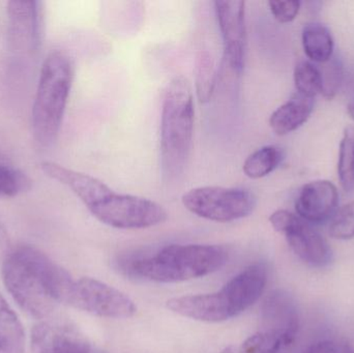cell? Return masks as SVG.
Wrapping results in <instances>:
<instances>
[{
    "mask_svg": "<svg viewBox=\"0 0 354 353\" xmlns=\"http://www.w3.org/2000/svg\"><path fill=\"white\" fill-rule=\"evenodd\" d=\"M303 353H354V350L340 340H324L310 346Z\"/></svg>",
    "mask_w": 354,
    "mask_h": 353,
    "instance_id": "27",
    "label": "cell"
},
{
    "mask_svg": "<svg viewBox=\"0 0 354 353\" xmlns=\"http://www.w3.org/2000/svg\"><path fill=\"white\" fill-rule=\"evenodd\" d=\"M301 39L304 51L312 61L326 64L332 59L334 53V39L332 33L324 25L319 23H310L306 25Z\"/></svg>",
    "mask_w": 354,
    "mask_h": 353,
    "instance_id": "17",
    "label": "cell"
},
{
    "mask_svg": "<svg viewBox=\"0 0 354 353\" xmlns=\"http://www.w3.org/2000/svg\"><path fill=\"white\" fill-rule=\"evenodd\" d=\"M330 234L336 240H347L354 238V201L343 205L334 213Z\"/></svg>",
    "mask_w": 354,
    "mask_h": 353,
    "instance_id": "24",
    "label": "cell"
},
{
    "mask_svg": "<svg viewBox=\"0 0 354 353\" xmlns=\"http://www.w3.org/2000/svg\"><path fill=\"white\" fill-rule=\"evenodd\" d=\"M88 211L102 223L118 229H145L168 219L167 211L159 203L113 190Z\"/></svg>",
    "mask_w": 354,
    "mask_h": 353,
    "instance_id": "7",
    "label": "cell"
},
{
    "mask_svg": "<svg viewBox=\"0 0 354 353\" xmlns=\"http://www.w3.org/2000/svg\"><path fill=\"white\" fill-rule=\"evenodd\" d=\"M74 74V64L64 52H52L44 61L32 107L33 136L41 146L57 139Z\"/></svg>",
    "mask_w": 354,
    "mask_h": 353,
    "instance_id": "5",
    "label": "cell"
},
{
    "mask_svg": "<svg viewBox=\"0 0 354 353\" xmlns=\"http://www.w3.org/2000/svg\"><path fill=\"white\" fill-rule=\"evenodd\" d=\"M196 93L200 103L212 99L216 84V70L214 59L208 51H201L197 55L195 68Z\"/></svg>",
    "mask_w": 354,
    "mask_h": 353,
    "instance_id": "19",
    "label": "cell"
},
{
    "mask_svg": "<svg viewBox=\"0 0 354 353\" xmlns=\"http://www.w3.org/2000/svg\"><path fill=\"white\" fill-rule=\"evenodd\" d=\"M284 159L282 149L276 145H266L254 151L245 160L243 171L252 180L266 178L279 167Z\"/></svg>",
    "mask_w": 354,
    "mask_h": 353,
    "instance_id": "18",
    "label": "cell"
},
{
    "mask_svg": "<svg viewBox=\"0 0 354 353\" xmlns=\"http://www.w3.org/2000/svg\"><path fill=\"white\" fill-rule=\"evenodd\" d=\"M347 109H348L349 115H351V117L354 120V99L349 103Z\"/></svg>",
    "mask_w": 354,
    "mask_h": 353,
    "instance_id": "28",
    "label": "cell"
},
{
    "mask_svg": "<svg viewBox=\"0 0 354 353\" xmlns=\"http://www.w3.org/2000/svg\"><path fill=\"white\" fill-rule=\"evenodd\" d=\"M270 12L278 22L290 23L297 18L301 10V1H268Z\"/></svg>",
    "mask_w": 354,
    "mask_h": 353,
    "instance_id": "26",
    "label": "cell"
},
{
    "mask_svg": "<svg viewBox=\"0 0 354 353\" xmlns=\"http://www.w3.org/2000/svg\"><path fill=\"white\" fill-rule=\"evenodd\" d=\"M39 2L12 0L8 2V41L16 52L37 49L41 37Z\"/></svg>",
    "mask_w": 354,
    "mask_h": 353,
    "instance_id": "11",
    "label": "cell"
},
{
    "mask_svg": "<svg viewBox=\"0 0 354 353\" xmlns=\"http://www.w3.org/2000/svg\"><path fill=\"white\" fill-rule=\"evenodd\" d=\"M236 347L239 353H282L288 346L277 336L260 331Z\"/></svg>",
    "mask_w": 354,
    "mask_h": 353,
    "instance_id": "23",
    "label": "cell"
},
{
    "mask_svg": "<svg viewBox=\"0 0 354 353\" xmlns=\"http://www.w3.org/2000/svg\"><path fill=\"white\" fill-rule=\"evenodd\" d=\"M322 95L326 99H333L340 89L343 79L342 64L337 59H330L322 70Z\"/></svg>",
    "mask_w": 354,
    "mask_h": 353,
    "instance_id": "25",
    "label": "cell"
},
{
    "mask_svg": "<svg viewBox=\"0 0 354 353\" xmlns=\"http://www.w3.org/2000/svg\"><path fill=\"white\" fill-rule=\"evenodd\" d=\"M293 77L299 95L313 99L322 93V70L311 62L301 61L297 64Z\"/></svg>",
    "mask_w": 354,
    "mask_h": 353,
    "instance_id": "21",
    "label": "cell"
},
{
    "mask_svg": "<svg viewBox=\"0 0 354 353\" xmlns=\"http://www.w3.org/2000/svg\"><path fill=\"white\" fill-rule=\"evenodd\" d=\"M25 334L16 313L0 294V353H24Z\"/></svg>",
    "mask_w": 354,
    "mask_h": 353,
    "instance_id": "16",
    "label": "cell"
},
{
    "mask_svg": "<svg viewBox=\"0 0 354 353\" xmlns=\"http://www.w3.org/2000/svg\"><path fill=\"white\" fill-rule=\"evenodd\" d=\"M3 242V232H2L1 227H0V245Z\"/></svg>",
    "mask_w": 354,
    "mask_h": 353,
    "instance_id": "30",
    "label": "cell"
},
{
    "mask_svg": "<svg viewBox=\"0 0 354 353\" xmlns=\"http://www.w3.org/2000/svg\"><path fill=\"white\" fill-rule=\"evenodd\" d=\"M195 107L193 88L185 77L177 76L164 95L161 116V168L168 182L185 171L193 142Z\"/></svg>",
    "mask_w": 354,
    "mask_h": 353,
    "instance_id": "4",
    "label": "cell"
},
{
    "mask_svg": "<svg viewBox=\"0 0 354 353\" xmlns=\"http://www.w3.org/2000/svg\"><path fill=\"white\" fill-rule=\"evenodd\" d=\"M181 200L189 213L218 223L249 217L257 204V198L249 190L218 186L192 189L183 194Z\"/></svg>",
    "mask_w": 354,
    "mask_h": 353,
    "instance_id": "6",
    "label": "cell"
},
{
    "mask_svg": "<svg viewBox=\"0 0 354 353\" xmlns=\"http://www.w3.org/2000/svg\"><path fill=\"white\" fill-rule=\"evenodd\" d=\"M214 12L224 44V59L231 70L241 74L245 68L247 52L245 2L241 0H216Z\"/></svg>",
    "mask_w": 354,
    "mask_h": 353,
    "instance_id": "10",
    "label": "cell"
},
{
    "mask_svg": "<svg viewBox=\"0 0 354 353\" xmlns=\"http://www.w3.org/2000/svg\"><path fill=\"white\" fill-rule=\"evenodd\" d=\"M270 222L276 231L284 234L291 250L304 263L313 267L330 265L333 252L330 245L299 216L279 209L270 215Z\"/></svg>",
    "mask_w": 354,
    "mask_h": 353,
    "instance_id": "9",
    "label": "cell"
},
{
    "mask_svg": "<svg viewBox=\"0 0 354 353\" xmlns=\"http://www.w3.org/2000/svg\"><path fill=\"white\" fill-rule=\"evenodd\" d=\"M30 178L21 170L0 164V197H15L28 192L31 189Z\"/></svg>",
    "mask_w": 354,
    "mask_h": 353,
    "instance_id": "22",
    "label": "cell"
},
{
    "mask_svg": "<svg viewBox=\"0 0 354 353\" xmlns=\"http://www.w3.org/2000/svg\"><path fill=\"white\" fill-rule=\"evenodd\" d=\"M338 175L346 193L354 192V126H347L343 133L339 151Z\"/></svg>",
    "mask_w": 354,
    "mask_h": 353,
    "instance_id": "20",
    "label": "cell"
},
{
    "mask_svg": "<svg viewBox=\"0 0 354 353\" xmlns=\"http://www.w3.org/2000/svg\"><path fill=\"white\" fill-rule=\"evenodd\" d=\"M228 259V250L218 245H170L153 255L126 261L122 271L156 283H179L216 273Z\"/></svg>",
    "mask_w": 354,
    "mask_h": 353,
    "instance_id": "3",
    "label": "cell"
},
{
    "mask_svg": "<svg viewBox=\"0 0 354 353\" xmlns=\"http://www.w3.org/2000/svg\"><path fill=\"white\" fill-rule=\"evenodd\" d=\"M261 321V331L277 336L289 347L299 327V311L292 296L284 290L272 292L262 305Z\"/></svg>",
    "mask_w": 354,
    "mask_h": 353,
    "instance_id": "12",
    "label": "cell"
},
{
    "mask_svg": "<svg viewBox=\"0 0 354 353\" xmlns=\"http://www.w3.org/2000/svg\"><path fill=\"white\" fill-rule=\"evenodd\" d=\"M2 280L22 310L45 319L66 304L75 280L41 251L30 246L12 249L2 265Z\"/></svg>",
    "mask_w": 354,
    "mask_h": 353,
    "instance_id": "1",
    "label": "cell"
},
{
    "mask_svg": "<svg viewBox=\"0 0 354 353\" xmlns=\"http://www.w3.org/2000/svg\"><path fill=\"white\" fill-rule=\"evenodd\" d=\"M266 283V265L254 263L233 277L218 292L171 298L167 302V308L193 321L224 323L251 308L263 294Z\"/></svg>",
    "mask_w": 354,
    "mask_h": 353,
    "instance_id": "2",
    "label": "cell"
},
{
    "mask_svg": "<svg viewBox=\"0 0 354 353\" xmlns=\"http://www.w3.org/2000/svg\"><path fill=\"white\" fill-rule=\"evenodd\" d=\"M339 192L328 180H315L305 184L295 202L297 215L307 223H324L337 211Z\"/></svg>",
    "mask_w": 354,
    "mask_h": 353,
    "instance_id": "14",
    "label": "cell"
},
{
    "mask_svg": "<svg viewBox=\"0 0 354 353\" xmlns=\"http://www.w3.org/2000/svg\"><path fill=\"white\" fill-rule=\"evenodd\" d=\"M32 353H93L91 343L64 323L41 321L31 332Z\"/></svg>",
    "mask_w": 354,
    "mask_h": 353,
    "instance_id": "13",
    "label": "cell"
},
{
    "mask_svg": "<svg viewBox=\"0 0 354 353\" xmlns=\"http://www.w3.org/2000/svg\"><path fill=\"white\" fill-rule=\"evenodd\" d=\"M313 112V99L299 95L281 105L272 112L270 126L274 134L285 136L301 128Z\"/></svg>",
    "mask_w": 354,
    "mask_h": 353,
    "instance_id": "15",
    "label": "cell"
},
{
    "mask_svg": "<svg viewBox=\"0 0 354 353\" xmlns=\"http://www.w3.org/2000/svg\"><path fill=\"white\" fill-rule=\"evenodd\" d=\"M66 304L102 318H132L137 312L136 305L126 294L91 278L74 281Z\"/></svg>",
    "mask_w": 354,
    "mask_h": 353,
    "instance_id": "8",
    "label": "cell"
},
{
    "mask_svg": "<svg viewBox=\"0 0 354 353\" xmlns=\"http://www.w3.org/2000/svg\"><path fill=\"white\" fill-rule=\"evenodd\" d=\"M221 353H239V352H237L236 346H229Z\"/></svg>",
    "mask_w": 354,
    "mask_h": 353,
    "instance_id": "29",
    "label": "cell"
}]
</instances>
